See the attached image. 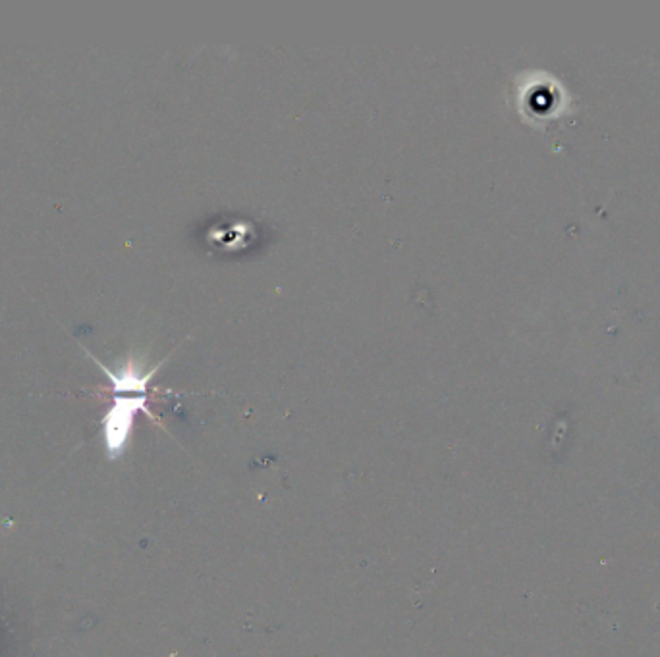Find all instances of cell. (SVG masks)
Segmentation results:
<instances>
[{"mask_svg":"<svg viewBox=\"0 0 660 657\" xmlns=\"http://www.w3.org/2000/svg\"><path fill=\"white\" fill-rule=\"evenodd\" d=\"M147 403H149L147 394H141V391H114L112 407L102 418L105 445H107V453H109L110 459H118L124 453L127 440L134 430L136 414L139 411L154 418Z\"/></svg>","mask_w":660,"mask_h":657,"instance_id":"cell-1","label":"cell"}]
</instances>
